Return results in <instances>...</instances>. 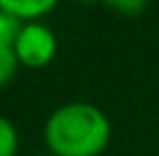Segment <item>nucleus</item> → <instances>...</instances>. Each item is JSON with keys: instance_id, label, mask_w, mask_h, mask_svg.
I'll return each mask as SVG.
<instances>
[{"instance_id": "nucleus-1", "label": "nucleus", "mask_w": 159, "mask_h": 156, "mask_svg": "<svg viewBox=\"0 0 159 156\" xmlns=\"http://www.w3.org/2000/svg\"><path fill=\"white\" fill-rule=\"evenodd\" d=\"M111 140V120L90 101L58 106L44 124V142L53 156H99Z\"/></svg>"}, {"instance_id": "nucleus-2", "label": "nucleus", "mask_w": 159, "mask_h": 156, "mask_svg": "<svg viewBox=\"0 0 159 156\" xmlns=\"http://www.w3.org/2000/svg\"><path fill=\"white\" fill-rule=\"evenodd\" d=\"M14 53L19 64L25 67H46L56 57L58 51V37L56 32L42 21L35 23H21L14 39Z\"/></svg>"}, {"instance_id": "nucleus-3", "label": "nucleus", "mask_w": 159, "mask_h": 156, "mask_svg": "<svg viewBox=\"0 0 159 156\" xmlns=\"http://www.w3.org/2000/svg\"><path fill=\"white\" fill-rule=\"evenodd\" d=\"M0 7L19 23H35L44 14L56 9V0H0Z\"/></svg>"}, {"instance_id": "nucleus-4", "label": "nucleus", "mask_w": 159, "mask_h": 156, "mask_svg": "<svg viewBox=\"0 0 159 156\" xmlns=\"http://www.w3.org/2000/svg\"><path fill=\"white\" fill-rule=\"evenodd\" d=\"M19 152V131L9 117L0 115V156H16Z\"/></svg>"}, {"instance_id": "nucleus-5", "label": "nucleus", "mask_w": 159, "mask_h": 156, "mask_svg": "<svg viewBox=\"0 0 159 156\" xmlns=\"http://www.w3.org/2000/svg\"><path fill=\"white\" fill-rule=\"evenodd\" d=\"M16 69H19V60H16L14 48L0 46V87H5L16 76Z\"/></svg>"}, {"instance_id": "nucleus-6", "label": "nucleus", "mask_w": 159, "mask_h": 156, "mask_svg": "<svg viewBox=\"0 0 159 156\" xmlns=\"http://www.w3.org/2000/svg\"><path fill=\"white\" fill-rule=\"evenodd\" d=\"M19 28H21L19 21H16L14 16H9L2 7H0V46H12Z\"/></svg>"}, {"instance_id": "nucleus-7", "label": "nucleus", "mask_w": 159, "mask_h": 156, "mask_svg": "<svg viewBox=\"0 0 159 156\" xmlns=\"http://www.w3.org/2000/svg\"><path fill=\"white\" fill-rule=\"evenodd\" d=\"M108 7L116 9V12H120V14H125L129 19V16L141 14L148 5L143 2V0H116V2H108Z\"/></svg>"}, {"instance_id": "nucleus-8", "label": "nucleus", "mask_w": 159, "mask_h": 156, "mask_svg": "<svg viewBox=\"0 0 159 156\" xmlns=\"http://www.w3.org/2000/svg\"><path fill=\"white\" fill-rule=\"evenodd\" d=\"M44 156H53V154H44Z\"/></svg>"}]
</instances>
